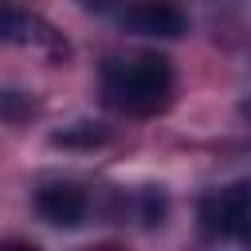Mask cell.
<instances>
[{
  "label": "cell",
  "mask_w": 251,
  "mask_h": 251,
  "mask_svg": "<svg viewBox=\"0 0 251 251\" xmlns=\"http://www.w3.org/2000/svg\"><path fill=\"white\" fill-rule=\"evenodd\" d=\"M102 90L106 102L122 114L149 118L169 106L173 98V67L165 55H133V59H114L102 71Z\"/></svg>",
  "instance_id": "obj_1"
},
{
  "label": "cell",
  "mask_w": 251,
  "mask_h": 251,
  "mask_svg": "<svg viewBox=\"0 0 251 251\" xmlns=\"http://www.w3.org/2000/svg\"><path fill=\"white\" fill-rule=\"evenodd\" d=\"M200 231L208 239H247L251 231V184L235 180L200 200Z\"/></svg>",
  "instance_id": "obj_2"
},
{
  "label": "cell",
  "mask_w": 251,
  "mask_h": 251,
  "mask_svg": "<svg viewBox=\"0 0 251 251\" xmlns=\"http://www.w3.org/2000/svg\"><path fill=\"white\" fill-rule=\"evenodd\" d=\"M0 39L16 43V47H31L47 59H67V39L31 8H24L20 0H0Z\"/></svg>",
  "instance_id": "obj_3"
},
{
  "label": "cell",
  "mask_w": 251,
  "mask_h": 251,
  "mask_svg": "<svg viewBox=\"0 0 251 251\" xmlns=\"http://www.w3.org/2000/svg\"><path fill=\"white\" fill-rule=\"evenodd\" d=\"M122 27L133 35H153V39H176L188 31V20L176 4L169 0H133L122 8Z\"/></svg>",
  "instance_id": "obj_4"
},
{
  "label": "cell",
  "mask_w": 251,
  "mask_h": 251,
  "mask_svg": "<svg viewBox=\"0 0 251 251\" xmlns=\"http://www.w3.org/2000/svg\"><path fill=\"white\" fill-rule=\"evenodd\" d=\"M86 192L78 188V184H71V180H59V184H47V188H39V196H35V208H39V216L47 220V224H55V227H78L82 220H86Z\"/></svg>",
  "instance_id": "obj_5"
}]
</instances>
